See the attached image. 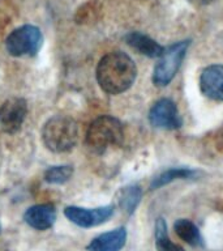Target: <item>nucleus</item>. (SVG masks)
I'll return each instance as SVG.
<instances>
[{"label": "nucleus", "instance_id": "obj_1", "mask_svg": "<svg viewBox=\"0 0 223 251\" xmlns=\"http://www.w3.org/2000/svg\"><path fill=\"white\" fill-rule=\"evenodd\" d=\"M98 85L107 94H121L133 85L137 77L136 63L123 51L106 54L95 71Z\"/></svg>", "mask_w": 223, "mask_h": 251}, {"label": "nucleus", "instance_id": "obj_2", "mask_svg": "<svg viewBox=\"0 0 223 251\" xmlns=\"http://www.w3.org/2000/svg\"><path fill=\"white\" fill-rule=\"evenodd\" d=\"M42 140L43 144L51 152H69L77 144V123L73 118L67 115H55L43 126Z\"/></svg>", "mask_w": 223, "mask_h": 251}, {"label": "nucleus", "instance_id": "obj_3", "mask_svg": "<svg viewBox=\"0 0 223 251\" xmlns=\"http://www.w3.org/2000/svg\"><path fill=\"white\" fill-rule=\"evenodd\" d=\"M124 140L121 122L111 115L98 117L86 131V147L93 153L102 154L110 147H119Z\"/></svg>", "mask_w": 223, "mask_h": 251}, {"label": "nucleus", "instance_id": "obj_4", "mask_svg": "<svg viewBox=\"0 0 223 251\" xmlns=\"http://www.w3.org/2000/svg\"><path fill=\"white\" fill-rule=\"evenodd\" d=\"M189 46H191V39H184L164 49L163 54L160 55L159 60L156 64V68L153 72L154 85L163 88L174 80L178 71L181 67V63L185 58Z\"/></svg>", "mask_w": 223, "mask_h": 251}, {"label": "nucleus", "instance_id": "obj_5", "mask_svg": "<svg viewBox=\"0 0 223 251\" xmlns=\"http://www.w3.org/2000/svg\"><path fill=\"white\" fill-rule=\"evenodd\" d=\"M43 43L41 29L34 25H22L7 37L5 47L8 54L16 58L34 56L38 54Z\"/></svg>", "mask_w": 223, "mask_h": 251}, {"label": "nucleus", "instance_id": "obj_6", "mask_svg": "<svg viewBox=\"0 0 223 251\" xmlns=\"http://www.w3.org/2000/svg\"><path fill=\"white\" fill-rule=\"evenodd\" d=\"M149 123L160 129H179L183 126L178 106L170 98H160L149 110Z\"/></svg>", "mask_w": 223, "mask_h": 251}, {"label": "nucleus", "instance_id": "obj_7", "mask_svg": "<svg viewBox=\"0 0 223 251\" xmlns=\"http://www.w3.org/2000/svg\"><path fill=\"white\" fill-rule=\"evenodd\" d=\"M115 207L112 204L98 208H81L69 205L64 209V215L69 221L80 227H94L105 224L112 217Z\"/></svg>", "mask_w": 223, "mask_h": 251}, {"label": "nucleus", "instance_id": "obj_8", "mask_svg": "<svg viewBox=\"0 0 223 251\" xmlns=\"http://www.w3.org/2000/svg\"><path fill=\"white\" fill-rule=\"evenodd\" d=\"M27 114V102L21 97H11L0 106V127L4 132L16 133L22 127Z\"/></svg>", "mask_w": 223, "mask_h": 251}, {"label": "nucleus", "instance_id": "obj_9", "mask_svg": "<svg viewBox=\"0 0 223 251\" xmlns=\"http://www.w3.org/2000/svg\"><path fill=\"white\" fill-rule=\"evenodd\" d=\"M200 89L209 100L223 102V64L203 68L200 75Z\"/></svg>", "mask_w": 223, "mask_h": 251}, {"label": "nucleus", "instance_id": "obj_10", "mask_svg": "<svg viewBox=\"0 0 223 251\" xmlns=\"http://www.w3.org/2000/svg\"><path fill=\"white\" fill-rule=\"evenodd\" d=\"M25 223L37 230H47L56 221V208L54 204H37L27 208L23 213Z\"/></svg>", "mask_w": 223, "mask_h": 251}, {"label": "nucleus", "instance_id": "obj_11", "mask_svg": "<svg viewBox=\"0 0 223 251\" xmlns=\"http://www.w3.org/2000/svg\"><path fill=\"white\" fill-rule=\"evenodd\" d=\"M127 242V229L124 226L102 233L91 239L86 246L88 251H120Z\"/></svg>", "mask_w": 223, "mask_h": 251}, {"label": "nucleus", "instance_id": "obj_12", "mask_svg": "<svg viewBox=\"0 0 223 251\" xmlns=\"http://www.w3.org/2000/svg\"><path fill=\"white\" fill-rule=\"evenodd\" d=\"M125 42L137 52L148 56V58H160L163 54L164 47L160 46L156 39L150 38L149 35L140 31H131L125 35Z\"/></svg>", "mask_w": 223, "mask_h": 251}, {"label": "nucleus", "instance_id": "obj_13", "mask_svg": "<svg viewBox=\"0 0 223 251\" xmlns=\"http://www.w3.org/2000/svg\"><path fill=\"white\" fill-rule=\"evenodd\" d=\"M174 230L176 235L180 239H183L184 242L188 243L189 246L196 247V249H201L205 245L203 237L201 231L195 223H192L191 220L188 219H179L176 220L174 224Z\"/></svg>", "mask_w": 223, "mask_h": 251}, {"label": "nucleus", "instance_id": "obj_14", "mask_svg": "<svg viewBox=\"0 0 223 251\" xmlns=\"http://www.w3.org/2000/svg\"><path fill=\"white\" fill-rule=\"evenodd\" d=\"M142 190L138 184H129L125 186L119 192V207L128 216H132L136 212L137 207L141 201Z\"/></svg>", "mask_w": 223, "mask_h": 251}, {"label": "nucleus", "instance_id": "obj_15", "mask_svg": "<svg viewBox=\"0 0 223 251\" xmlns=\"http://www.w3.org/2000/svg\"><path fill=\"white\" fill-rule=\"evenodd\" d=\"M196 170L188 168H172L156 176L150 183V190H156L178 179H189L196 176Z\"/></svg>", "mask_w": 223, "mask_h": 251}, {"label": "nucleus", "instance_id": "obj_16", "mask_svg": "<svg viewBox=\"0 0 223 251\" xmlns=\"http://www.w3.org/2000/svg\"><path fill=\"white\" fill-rule=\"evenodd\" d=\"M154 238H156V247L158 251H185L184 247L176 245L168 237V227L164 219H156L154 226Z\"/></svg>", "mask_w": 223, "mask_h": 251}, {"label": "nucleus", "instance_id": "obj_17", "mask_svg": "<svg viewBox=\"0 0 223 251\" xmlns=\"http://www.w3.org/2000/svg\"><path fill=\"white\" fill-rule=\"evenodd\" d=\"M73 176V168L69 165L51 166L45 172V180L50 184H63Z\"/></svg>", "mask_w": 223, "mask_h": 251}, {"label": "nucleus", "instance_id": "obj_18", "mask_svg": "<svg viewBox=\"0 0 223 251\" xmlns=\"http://www.w3.org/2000/svg\"><path fill=\"white\" fill-rule=\"evenodd\" d=\"M188 1L193 4V5H196V7H205L207 4L213 3L214 0H188Z\"/></svg>", "mask_w": 223, "mask_h": 251}, {"label": "nucleus", "instance_id": "obj_19", "mask_svg": "<svg viewBox=\"0 0 223 251\" xmlns=\"http://www.w3.org/2000/svg\"><path fill=\"white\" fill-rule=\"evenodd\" d=\"M0 231H1V225H0Z\"/></svg>", "mask_w": 223, "mask_h": 251}]
</instances>
